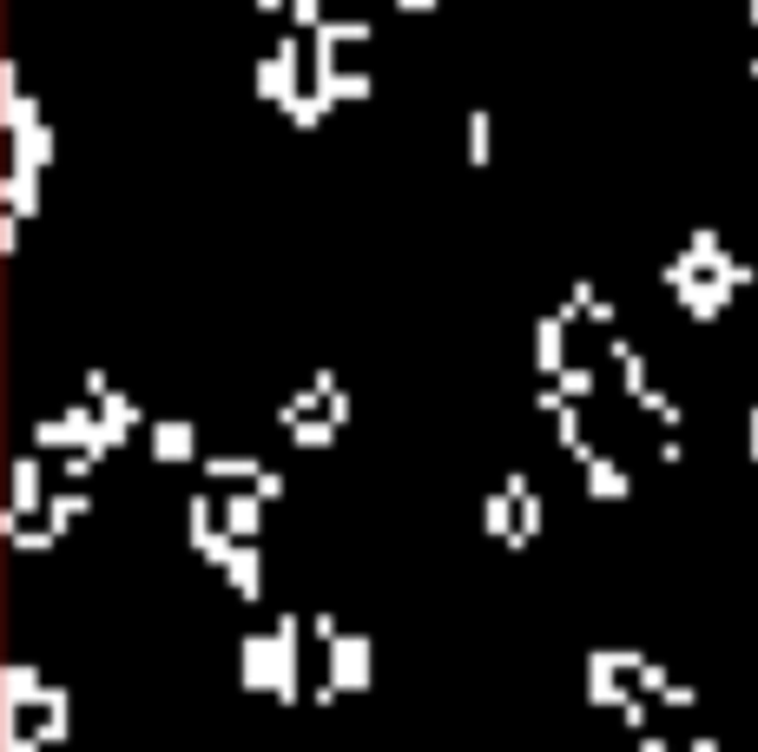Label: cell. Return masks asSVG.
Segmentation results:
<instances>
[{
    "label": "cell",
    "instance_id": "cell-1",
    "mask_svg": "<svg viewBox=\"0 0 758 752\" xmlns=\"http://www.w3.org/2000/svg\"><path fill=\"white\" fill-rule=\"evenodd\" d=\"M251 92L257 99H271V106H290L297 92H304V46L284 33V40H271V53L264 59H251Z\"/></svg>",
    "mask_w": 758,
    "mask_h": 752
},
{
    "label": "cell",
    "instance_id": "cell-2",
    "mask_svg": "<svg viewBox=\"0 0 758 752\" xmlns=\"http://www.w3.org/2000/svg\"><path fill=\"white\" fill-rule=\"evenodd\" d=\"M145 449H152V462H198V423L158 416V423L145 429Z\"/></svg>",
    "mask_w": 758,
    "mask_h": 752
},
{
    "label": "cell",
    "instance_id": "cell-3",
    "mask_svg": "<svg viewBox=\"0 0 758 752\" xmlns=\"http://www.w3.org/2000/svg\"><path fill=\"white\" fill-rule=\"evenodd\" d=\"M673 297H680V310H686L693 324H713V317H726V304H733V284H726V277H706V271H700V277H686V284H680Z\"/></svg>",
    "mask_w": 758,
    "mask_h": 752
},
{
    "label": "cell",
    "instance_id": "cell-4",
    "mask_svg": "<svg viewBox=\"0 0 758 752\" xmlns=\"http://www.w3.org/2000/svg\"><path fill=\"white\" fill-rule=\"evenodd\" d=\"M40 495H46V469H40V456H13V482H7V515H33L40 509Z\"/></svg>",
    "mask_w": 758,
    "mask_h": 752
},
{
    "label": "cell",
    "instance_id": "cell-5",
    "mask_svg": "<svg viewBox=\"0 0 758 752\" xmlns=\"http://www.w3.org/2000/svg\"><path fill=\"white\" fill-rule=\"evenodd\" d=\"M535 370L554 383L561 370H568V324L548 310V317H535Z\"/></svg>",
    "mask_w": 758,
    "mask_h": 752
},
{
    "label": "cell",
    "instance_id": "cell-6",
    "mask_svg": "<svg viewBox=\"0 0 758 752\" xmlns=\"http://www.w3.org/2000/svg\"><path fill=\"white\" fill-rule=\"evenodd\" d=\"M581 469H587V495H594V502H627V495H634V476H627L614 456H601V449H594Z\"/></svg>",
    "mask_w": 758,
    "mask_h": 752
},
{
    "label": "cell",
    "instance_id": "cell-7",
    "mask_svg": "<svg viewBox=\"0 0 758 752\" xmlns=\"http://www.w3.org/2000/svg\"><path fill=\"white\" fill-rule=\"evenodd\" d=\"M53 145H59V139H53V126L40 119L33 132H20V139H13V172H33V178H40V172L53 165Z\"/></svg>",
    "mask_w": 758,
    "mask_h": 752
},
{
    "label": "cell",
    "instance_id": "cell-8",
    "mask_svg": "<svg viewBox=\"0 0 758 752\" xmlns=\"http://www.w3.org/2000/svg\"><path fill=\"white\" fill-rule=\"evenodd\" d=\"M607 357H614V370H620V396H634V403H640V396L653 390V383H647V357H640V344H634V337H614V350H607Z\"/></svg>",
    "mask_w": 758,
    "mask_h": 752
},
{
    "label": "cell",
    "instance_id": "cell-9",
    "mask_svg": "<svg viewBox=\"0 0 758 752\" xmlns=\"http://www.w3.org/2000/svg\"><path fill=\"white\" fill-rule=\"evenodd\" d=\"M198 476H205V489H211V482H238V489H257L264 462H257V456H205V462H198Z\"/></svg>",
    "mask_w": 758,
    "mask_h": 752
},
{
    "label": "cell",
    "instance_id": "cell-10",
    "mask_svg": "<svg viewBox=\"0 0 758 752\" xmlns=\"http://www.w3.org/2000/svg\"><path fill=\"white\" fill-rule=\"evenodd\" d=\"M257 528H264V502H257L251 489L224 495V535H231V542H257Z\"/></svg>",
    "mask_w": 758,
    "mask_h": 752
},
{
    "label": "cell",
    "instance_id": "cell-11",
    "mask_svg": "<svg viewBox=\"0 0 758 752\" xmlns=\"http://www.w3.org/2000/svg\"><path fill=\"white\" fill-rule=\"evenodd\" d=\"M330 667H337V687H370V641H363V634H343L337 654H330Z\"/></svg>",
    "mask_w": 758,
    "mask_h": 752
},
{
    "label": "cell",
    "instance_id": "cell-12",
    "mask_svg": "<svg viewBox=\"0 0 758 752\" xmlns=\"http://www.w3.org/2000/svg\"><path fill=\"white\" fill-rule=\"evenodd\" d=\"M462 159L469 165L495 159V119H488V106H469V119H462Z\"/></svg>",
    "mask_w": 758,
    "mask_h": 752
},
{
    "label": "cell",
    "instance_id": "cell-13",
    "mask_svg": "<svg viewBox=\"0 0 758 752\" xmlns=\"http://www.w3.org/2000/svg\"><path fill=\"white\" fill-rule=\"evenodd\" d=\"M224 575H231V588H238V595H251V601H257V595H264V555H257V542H238V548H231V562H224Z\"/></svg>",
    "mask_w": 758,
    "mask_h": 752
},
{
    "label": "cell",
    "instance_id": "cell-14",
    "mask_svg": "<svg viewBox=\"0 0 758 752\" xmlns=\"http://www.w3.org/2000/svg\"><path fill=\"white\" fill-rule=\"evenodd\" d=\"M0 198H7V218H40V178H33V172H13V165H7Z\"/></svg>",
    "mask_w": 758,
    "mask_h": 752
},
{
    "label": "cell",
    "instance_id": "cell-15",
    "mask_svg": "<svg viewBox=\"0 0 758 752\" xmlns=\"http://www.w3.org/2000/svg\"><path fill=\"white\" fill-rule=\"evenodd\" d=\"M554 443H561L574 462H587V456H594V443H587V423H581V403H561V410H554Z\"/></svg>",
    "mask_w": 758,
    "mask_h": 752
},
{
    "label": "cell",
    "instance_id": "cell-16",
    "mask_svg": "<svg viewBox=\"0 0 758 752\" xmlns=\"http://www.w3.org/2000/svg\"><path fill=\"white\" fill-rule=\"evenodd\" d=\"M33 126H40V99H33V92H7V99H0V132L20 139V132H33Z\"/></svg>",
    "mask_w": 758,
    "mask_h": 752
},
{
    "label": "cell",
    "instance_id": "cell-17",
    "mask_svg": "<svg viewBox=\"0 0 758 752\" xmlns=\"http://www.w3.org/2000/svg\"><path fill=\"white\" fill-rule=\"evenodd\" d=\"M86 509H92V495H86V489H53V495H46V528H59V535H66Z\"/></svg>",
    "mask_w": 758,
    "mask_h": 752
},
{
    "label": "cell",
    "instance_id": "cell-18",
    "mask_svg": "<svg viewBox=\"0 0 758 752\" xmlns=\"http://www.w3.org/2000/svg\"><path fill=\"white\" fill-rule=\"evenodd\" d=\"M284 119H290V126H297V132H317V126H323V119H330V99H323V92H310V86H304V92H297V99H290V106H284Z\"/></svg>",
    "mask_w": 758,
    "mask_h": 752
},
{
    "label": "cell",
    "instance_id": "cell-19",
    "mask_svg": "<svg viewBox=\"0 0 758 752\" xmlns=\"http://www.w3.org/2000/svg\"><path fill=\"white\" fill-rule=\"evenodd\" d=\"M482 528H488L495 542H515V528H521V522H515V502H508L502 489H495V495L482 502Z\"/></svg>",
    "mask_w": 758,
    "mask_h": 752
},
{
    "label": "cell",
    "instance_id": "cell-20",
    "mask_svg": "<svg viewBox=\"0 0 758 752\" xmlns=\"http://www.w3.org/2000/svg\"><path fill=\"white\" fill-rule=\"evenodd\" d=\"M310 40H323V46L343 53V46H363V40H370V20H363V13H356V20H323V33H310Z\"/></svg>",
    "mask_w": 758,
    "mask_h": 752
},
{
    "label": "cell",
    "instance_id": "cell-21",
    "mask_svg": "<svg viewBox=\"0 0 758 752\" xmlns=\"http://www.w3.org/2000/svg\"><path fill=\"white\" fill-rule=\"evenodd\" d=\"M370 92H376V79H370V73L356 66V73H337V86H330L323 99H330V106H363Z\"/></svg>",
    "mask_w": 758,
    "mask_h": 752
},
{
    "label": "cell",
    "instance_id": "cell-22",
    "mask_svg": "<svg viewBox=\"0 0 758 752\" xmlns=\"http://www.w3.org/2000/svg\"><path fill=\"white\" fill-rule=\"evenodd\" d=\"M554 390H561V396H568V403H587V396H594V390H601V377H594V370H587V363H568V370H561V377H554Z\"/></svg>",
    "mask_w": 758,
    "mask_h": 752
},
{
    "label": "cell",
    "instance_id": "cell-23",
    "mask_svg": "<svg viewBox=\"0 0 758 752\" xmlns=\"http://www.w3.org/2000/svg\"><path fill=\"white\" fill-rule=\"evenodd\" d=\"M594 304H601V291H594L587 277H574V284H568V304H561L554 317H561V324H574V317H594Z\"/></svg>",
    "mask_w": 758,
    "mask_h": 752
},
{
    "label": "cell",
    "instance_id": "cell-24",
    "mask_svg": "<svg viewBox=\"0 0 758 752\" xmlns=\"http://www.w3.org/2000/svg\"><path fill=\"white\" fill-rule=\"evenodd\" d=\"M640 410H647V416H653V423H660L667 436H680V416H686V410H680V403H673L667 390H647V396H640Z\"/></svg>",
    "mask_w": 758,
    "mask_h": 752
},
{
    "label": "cell",
    "instance_id": "cell-25",
    "mask_svg": "<svg viewBox=\"0 0 758 752\" xmlns=\"http://www.w3.org/2000/svg\"><path fill=\"white\" fill-rule=\"evenodd\" d=\"M337 436H343V429H337L330 416H310V423H297V429H290V443H297V449H330Z\"/></svg>",
    "mask_w": 758,
    "mask_h": 752
},
{
    "label": "cell",
    "instance_id": "cell-26",
    "mask_svg": "<svg viewBox=\"0 0 758 752\" xmlns=\"http://www.w3.org/2000/svg\"><path fill=\"white\" fill-rule=\"evenodd\" d=\"M515 515H521V528H515V542H508V548H528V542L541 535V515H548V509H541V495H521V502H515Z\"/></svg>",
    "mask_w": 758,
    "mask_h": 752
},
{
    "label": "cell",
    "instance_id": "cell-27",
    "mask_svg": "<svg viewBox=\"0 0 758 752\" xmlns=\"http://www.w3.org/2000/svg\"><path fill=\"white\" fill-rule=\"evenodd\" d=\"M99 416H106V423H112V429H119V436H132V429H139V416H145V410H139V403H132V396H125V390H119V396H112V403H106V410H99Z\"/></svg>",
    "mask_w": 758,
    "mask_h": 752
},
{
    "label": "cell",
    "instance_id": "cell-28",
    "mask_svg": "<svg viewBox=\"0 0 758 752\" xmlns=\"http://www.w3.org/2000/svg\"><path fill=\"white\" fill-rule=\"evenodd\" d=\"M33 449H66V456H73L66 423H59V416H40V423H33Z\"/></svg>",
    "mask_w": 758,
    "mask_h": 752
},
{
    "label": "cell",
    "instance_id": "cell-29",
    "mask_svg": "<svg viewBox=\"0 0 758 752\" xmlns=\"http://www.w3.org/2000/svg\"><path fill=\"white\" fill-rule=\"evenodd\" d=\"M79 390H86V403H92V410H106V403H112V396H119V390H112V377H106V370H99V363H92V370H86V383H79Z\"/></svg>",
    "mask_w": 758,
    "mask_h": 752
},
{
    "label": "cell",
    "instance_id": "cell-30",
    "mask_svg": "<svg viewBox=\"0 0 758 752\" xmlns=\"http://www.w3.org/2000/svg\"><path fill=\"white\" fill-rule=\"evenodd\" d=\"M290 20H297L304 33H323V0H290Z\"/></svg>",
    "mask_w": 758,
    "mask_h": 752
},
{
    "label": "cell",
    "instance_id": "cell-31",
    "mask_svg": "<svg viewBox=\"0 0 758 752\" xmlns=\"http://www.w3.org/2000/svg\"><path fill=\"white\" fill-rule=\"evenodd\" d=\"M284 489H290V482H284V476H277V469H264V476H257V489H251V495H257V502H264V509H271V502H284Z\"/></svg>",
    "mask_w": 758,
    "mask_h": 752
},
{
    "label": "cell",
    "instance_id": "cell-32",
    "mask_svg": "<svg viewBox=\"0 0 758 752\" xmlns=\"http://www.w3.org/2000/svg\"><path fill=\"white\" fill-rule=\"evenodd\" d=\"M13 542H20V548H26V555H46V548H53V542H59V528H20V535H13Z\"/></svg>",
    "mask_w": 758,
    "mask_h": 752
},
{
    "label": "cell",
    "instance_id": "cell-33",
    "mask_svg": "<svg viewBox=\"0 0 758 752\" xmlns=\"http://www.w3.org/2000/svg\"><path fill=\"white\" fill-rule=\"evenodd\" d=\"M59 469H66V482H73V489H79V482H86V476H92V469H99V462H92V456H86V449H73V456H66V462H59Z\"/></svg>",
    "mask_w": 758,
    "mask_h": 752
},
{
    "label": "cell",
    "instance_id": "cell-34",
    "mask_svg": "<svg viewBox=\"0 0 758 752\" xmlns=\"http://www.w3.org/2000/svg\"><path fill=\"white\" fill-rule=\"evenodd\" d=\"M653 462H667V469H680V462H686V443H680V436H660V449H653Z\"/></svg>",
    "mask_w": 758,
    "mask_h": 752
},
{
    "label": "cell",
    "instance_id": "cell-35",
    "mask_svg": "<svg viewBox=\"0 0 758 752\" xmlns=\"http://www.w3.org/2000/svg\"><path fill=\"white\" fill-rule=\"evenodd\" d=\"M323 416H330V423H337V429H343V423H350V416H356V403H350V396H343V390H337V396H330V403H323Z\"/></svg>",
    "mask_w": 758,
    "mask_h": 752
},
{
    "label": "cell",
    "instance_id": "cell-36",
    "mask_svg": "<svg viewBox=\"0 0 758 752\" xmlns=\"http://www.w3.org/2000/svg\"><path fill=\"white\" fill-rule=\"evenodd\" d=\"M20 225H26V218H0V251H7V258L20 251Z\"/></svg>",
    "mask_w": 758,
    "mask_h": 752
},
{
    "label": "cell",
    "instance_id": "cell-37",
    "mask_svg": "<svg viewBox=\"0 0 758 752\" xmlns=\"http://www.w3.org/2000/svg\"><path fill=\"white\" fill-rule=\"evenodd\" d=\"M310 390H317V396H323V403H330V396H337V390H343V383H337V370H310Z\"/></svg>",
    "mask_w": 758,
    "mask_h": 752
},
{
    "label": "cell",
    "instance_id": "cell-38",
    "mask_svg": "<svg viewBox=\"0 0 758 752\" xmlns=\"http://www.w3.org/2000/svg\"><path fill=\"white\" fill-rule=\"evenodd\" d=\"M396 7H403V13H436L442 0H396Z\"/></svg>",
    "mask_w": 758,
    "mask_h": 752
},
{
    "label": "cell",
    "instance_id": "cell-39",
    "mask_svg": "<svg viewBox=\"0 0 758 752\" xmlns=\"http://www.w3.org/2000/svg\"><path fill=\"white\" fill-rule=\"evenodd\" d=\"M746 443H752V462H758V403H752V416H746Z\"/></svg>",
    "mask_w": 758,
    "mask_h": 752
},
{
    "label": "cell",
    "instance_id": "cell-40",
    "mask_svg": "<svg viewBox=\"0 0 758 752\" xmlns=\"http://www.w3.org/2000/svg\"><path fill=\"white\" fill-rule=\"evenodd\" d=\"M257 13H290V0H251Z\"/></svg>",
    "mask_w": 758,
    "mask_h": 752
}]
</instances>
